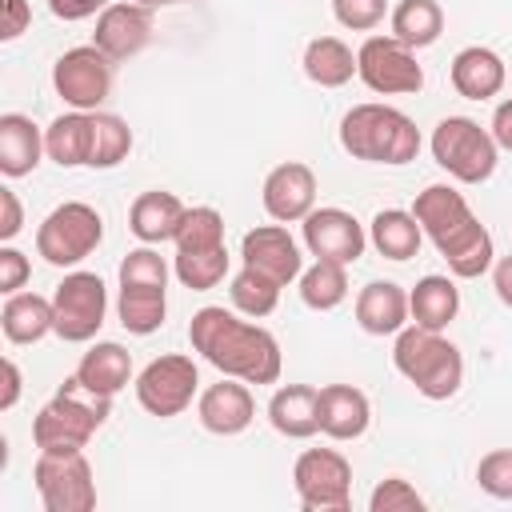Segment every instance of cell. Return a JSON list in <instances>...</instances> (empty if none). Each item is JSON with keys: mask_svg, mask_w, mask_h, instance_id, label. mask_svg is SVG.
Returning a JSON list of instances; mask_svg holds the SVG:
<instances>
[{"mask_svg": "<svg viewBox=\"0 0 512 512\" xmlns=\"http://www.w3.org/2000/svg\"><path fill=\"white\" fill-rule=\"evenodd\" d=\"M28 276H32L28 256H24V252H16L12 244H4V248H0V292H4V296L20 292Z\"/></svg>", "mask_w": 512, "mask_h": 512, "instance_id": "cell-42", "label": "cell"}, {"mask_svg": "<svg viewBox=\"0 0 512 512\" xmlns=\"http://www.w3.org/2000/svg\"><path fill=\"white\" fill-rule=\"evenodd\" d=\"M408 292L396 280H372L356 296V324L368 336H396L408 324Z\"/></svg>", "mask_w": 512, "mask_h": 512, "instance_id": "cell-20", "label": "cell"}, {"mask_svg": "<svg viewBox=\"0 0 512 512\" xmlns=\"http://www.w3.org/2000/svg\"><path fill=\"white\" fill-rule=\"evenodd\" d=\"M416 224L448 260V272L460 280H476L496 264L492 232L472 216L468 200L448 184H428L412 204Z\"/></svg>", "mask_w": 512, "mask_h": 512, "instance_id": "cell-2", "label": "cell"}, {"mask_svg": "<svg viewBox=\"0 0 512 512\" xmlns=\"http://www.w3.org/2000/svg\"><path fill=\"white\" fill-rule=\"evenodd\" d=\"M504 80H508L504 60L492 48H484V44L460 48L452 56V88L464 100H492V96H500Z\"/></svg>", "mask_w": 512, "mask_h": 512, "instance_id": "cell-22", "label": "cell"}, {"mask_svg": "<svg viewBox=\"0 0 512 512\" xmlns=\"http://www.w3.org/2000/svg\"><path fill=\"white\" fill-rule=\"evenodd\" d=\"M16 400H20V368H16V360H4V396H0V408L8 412V408H16Z\"/></svg>", "mask_w": 512, "mask_h": 512, "instance_id": "cell-48", "label": "cell"}, {"mask_svg": "<svg viewBox=\"0 0 512 512\" xmlns=\"http://www.w3.org/2000/svg\"><path fill=\"white\" fill-rule=\"evenodd\" d=\"M112 0H48V12L64 24H76V20H88V16H100Z\"/></svg>", "mask_w": 512, "mask_h": 512, "instance_id": "cell-43", "label": "cell"}, {"mask_svg": "<svg viewBox=\"0 0 512 512\" xmlns=\"http://www.w3.org/2000/svg\"><path fill=\"white\" fill-rule=\"evenodd\" d=\"M384 12H388V0H332V16L348 32H372L384 20Z\"/></svg>", "mask_w": 512, "mask_h": 512, "instance_id": "cell-41", "label": "cell"}, {"mask_svg": "<svg viewBox=\"0 0 512 512\" xmlns=\"http://www.w3.org/2000/svg\"><path fill=\"white\" fill-rule=\"evenodd\" d=\"M24 228V208H20V196L12 188H0V240L8 244L16 232Z\"/></svg>", "mask_w": 512, "mask_h": 512, "instance_id": "cell-44", "label": "cell"}, {"mask_svg": "<svg viewBox=\"0 0 512 512\" xmlns=\"http://www.w3.org/2000/svg\"><path fill=\"white\" fill-rule=\"evenodd\" d=\"M492 288H496L500 304L512 308V256H500V260L492 264Z\"/></svg>", "mask_w": 512, "mask_h": 512, "instance_id": "cell-47", "label": "cell"}, {"mask_svg": "<svg viewBox=\"0 0 512 512\" xmlns=\"http://www.w3.org/2000/svg\"><path fill=\"white\" fill-rule=\"evenodd\" d=\"M240 256H244L248 268L272 276L276 284H292L304 272V252H300V244L292 240V232L284 224H256V228H248L244 240H240Z\"/></svg>", "mask_w": 512, "mask_h": 512, "instance_id": "cell-17", "label": "cell"}, {"mask_svg": "<svg viewBox=\"0 0 512 512\" xmlns=\"http://www.w3.org/2000/svg\"><path fill=\"white\" fill-rule=\"evenodd\" d=\"M168 260L156 252V244L132 248L120 260V284H140V288H168Z\"/></svg>", "mask_w": 512, "mask_h": 512, "instance_id": "cell-38", "label": "cell"}, {"mask_svg": "<svg viewBox=\"0 0 512 512\" xmlns=\"http://www.w3.org/2000/svg\"><path fill=\"white\" fill-rule=\"evenodd\" d=\"M372 512H424V496L404 480V476H388L372 488L368 496Z\"/></svg>", "mask_w": 512, "mask_h": 512, "instance_id": "cell-39", "label": "cell"}, {"mask_svg": "<svg viewBox=\"0 0 512 512\" xmlns=\"http://www.w3.org/2000/svg\"><path fill=\"white\" fill-rule=\"evenodd\" d=\"M304 76L320 88H344L356 76V52L340 36H316L304 48Z\"/></svg>", "mask_w": 512, "mask_h": 512, "instance_id": "cell-30", "label": "cell"}, {"mask_svg": "<svg viewBox=\"0 0 512 512\" xmlns=\"http://www.w3.org/2000/svg\"><path fill=\"white\" fill-rule=\"evenodd\" d=\"M368 240L372 248L384 256V260H412L420 252V240H424V228L416 224L412 212L404 208H380L368 224Z\"/></svg>", "mask_w": 512, "mask_h": 512, "instance_id": "cell-29", "label": "cell"}, {"mask_svg": "<svg viewBox=\"0 0 512 512\" xmlns=\"http://www.w3.org/2000/svg\"><path fill=\"white\" fill-rule=\"evenodd\" d=\"M280 288H284V284H276L272 276H264V272H256V268L244 264V268L232 276L228 296H232V308H236L240 316L260 320V316L276 312V304H280Z\"/></svg>", "mask_w": 512, "mask_h": 512, "instance_id": "cell-34", "label": "cell"}, {"mask_svg": "<svg viewBox=\"0 0 512 512\" xmlns=\"http://www.w3.org/2000/svg\"><path fill=\"white\" fill-rule=\"evenodd\" d=\"M0 328L8 336V344H36L48 332H56V312H52V296L40 292H12L0 308Z\"/></svg>", "mask_w": 512, "mask_h": 512, "instance_id": "cell-26", "label": "cell"}, {"mask_svg": "<svg viewBox=\"0 0 512 512\" xmlns=\"http://www.w3.org/2000/svg\"><path fill=\"white\" fill-rule=\"evenodd\" d=\"M348 296V264L340 260H316L300 272V300L312 312H332Z\"/></svg>", "mask_w": 512, "mask_h": 512, "instance_id": "cell-33", "label": "cell"}, {"mask_svg": "<svg viewBox=\"0 0 512 512\" xmlns=\"http://www.w3.org/2000/svg\"><path fill=\"white\" fill-rule=\"evenodd\" d=\"M260 200L276 224H296L316 208V172L304 160H284L264 176Z\"/></svg>", "mask_w": 512, "mask_h": 512, "instance_id": "cell-16", "label": "cell"}, {"mask_svg": "<svg viewBox=\"0 0 512 512\" xmlns=\"http://www.w3.org/2000/svg\"><path fill=\"white\" fill-rule=\"evenodd\" d=\"M492 140L504 148V152H512V96L508 100H500L496 104V112H492Z\"/></svg>", "mask_w": 512, "mask_h": 512, "instance_id": "cell-46", "label": "cell"}, {"mask_svg": "<svg viewBox=\"0 0 512 512\" xmlns=\"http://www.w3.org/2000/svg\"><path fill=\"white\" fill-rule=\"evenodd\" d=\"M392 364L428 400H448L464 384V356H460V348L444 332H432V328H420V324H404L396 332Z\"/></svg>", "mask_w": 512, "mask_h": 512, "instance_id": "cell-4", "label": "cell"}, {"mask_svg": "<svg viewBox=\"0 0 512 512\" xmlns=\"http://www.w3.org/2000/svg\"><path fill=\"white\" fill-rule=\"evenodd\" d=\"M176 252H208V248H224V216L208 204H196L184 212L180 228H176Z\"/></svg>", "mask_w": 512, "mask_h": 512, "instance_id": "cell-36", "label": "cell"}, {"mask_svg": "<svg viewBox=\"0 0 512 512\" xmlns=\"http://www.w3.org/2000/svg\"><path fill=\"white\" fill-rule=\"evenodd\" d=\"M300 232H304V248L316 256V260H340V264H356L368 248V232L364 224L344 212V208H312L304 220H300Z\"/></svg>", "mask_w": 512, "mask_h": 512, "instance_id": "cell-14", "label": "cell"}, {"mask_svg": "<svg viewBox=\"0 0 512 512\" xmlns=\"http://www.w3.org/2000/svg\"><path fill=\"white\" fill-rule=\"evenodd\" d=\"M112 400L88 392L76 376L60 384V392L36 412L32 420V440L40 452H84L96 428L108 420Z\"/></svg>", "mask_w": 512, "mask_h": 512, "instance_id": "cell-5", "label": "cell"}, {"mask_svg": "<svg viewBox=\"0 0 512 512\" xmlns=\"http://www.w3.org/2000/svg\"><path fill=\"white\" fill-rule=\"evenodd\" d=\"M88 392H96V396H116L120 388H128V380H132V352L124 348V344H116V340H100V344H92L84 356H80V364H76V372H72Z\"/></svg>", "mask_w": 512, "mask_h": 512, "instance_id": "cell-24", "label": "cell"}, {"mask_svg": "<svg viewBox=\"0 0 512 512\" xmlns=\"http://www.w3.org/2000/svg\"><path fill=\"white\" fill-rule=\"evenodd\" d=\"M136 4H148V8H164V4H180V0H136Z\"/></svg>", "mask_w": 512, "mask_h": 512, "instance_id": "cell-49", "label": "cell"}, {"mask_svg": "<svg viewBox=\"0 0 512 512\" xmlns=\"http://www.w3.org/2000/svg\"><path fill=\"white\" fill-rule=\"evenodd\" d=\"M428 148H432V160L460 184H484L500 160V144L472 116H444L432 128Z\"/></svg>", "mask_w": 512, "mask_h": 512, "instance_id": "cell-6", "label": "cell"}, {"mask_svg": "<svg viewBox=\"0 0 512 512\" xmlns=\"http://www.w3.org/2000/svg\"><path fill=\"white\" fill-rule=\"evenodd\" d=\"M200 388V372H196V360L192 356H180V352H168V356H156L140 368L136 376V400L148 416H180L192 396Z\"/></svg>", "mask_w": 512, "mask_h": 512, "instance_id": "cell-12", "label": "cell"}, {"mask_svg": "<svg viewBox=\"0 0 512 512\" xmlns=\"http://www.w3.org/2000/svg\"><path fill=\"white\" fill-rule=\"evenodd\" d=\"M188 340L220 376H236L244 384H276L280 380L284 356H280L276 336L252 320H240L236 312H228L220 304H208L192 316Z\"/></svg>", "mask_w": 512, "mask_h": 512, "instance_id": "cell-1", "label": "cell"}, {"mask_svg": "<svg viewBox=\"0 0 512 512\" xmlns=\"http://www.w3.org/2000/svg\"><path fill=\"white\" fill-rule=\"evenodd\" d=\"M460 312V288L452 284V276H424L416 280V288L408 292V316L412 324L420 328H432V332H444Z\"/></svg>", "mask_w": 512, "mask_h": 512, "instance_id": "cell-27", "label": "cell"}, {"mask_svg": "<svg viewBox=\"0 0 512 512\" xmlns=\"http://www.w3.org/2000/svg\"><path fill=\"white\" fill-rule=\"evenodd\" d=\"M112 64L96 44L68 48L52 64V88L56 96L76 112H100V104L112 96Z\"/></svg>", "mask_w": 512, "mask_h": 512, "instance_id": "cell-11", "label": "cell"}, {"mask_svg": "<svg viewBox=\"0 0 512 512\" xmlns=\"http://www.w3.org/2000/svg\"><path fill=\"white\" fill-rule=\"evenodd\" d=\"M476 484L496 500H512V448H496V452L480 456Z\"/></svg>", "mask_w": 512, "mask_h": 512, "instance_id": "cell-40", "label": "cell"}, {"mask_svg": "<svg viewBox=\"0 0 512 512\" xmlns=\"http://www.w3.org/2000/svg\"><path fill=\"white\" fill-rule=\"evenodd\" d=\"M132 152V128L112 112H92V152L88 168H116Z\"/></svg>", "mask_w": 512, "mask_h": 512, "instance_id": "cell-35", "label": "cell"}, {"mask_svg": "<svg viewBox=\"0 0 512 512\" xmlns=\"http://www.w3.org/2000/svg\"><path fill=\"white\" fill-rule=\"evenodd\" d=\"M116 316H120L124 332H132V336H152V332L164 324V316H168V292H164V288L120 284Z\"/></svg>", "mask_w": 512, "mask_h": 512, "instance_id": "cell-32", "label": "cell"}, {"mask_svg": "<svg viewBox=\"0 0 512 512\" xmlns=\"http://www.w3.org/2000/svg\"><path fill=\"white\" fill-rule=\"evenodd\" d=\"M356 76L380 96H416L424 88V68L416 52L396 36H368L356 48Z\"/></svg>", "mask_w": 512, "mask_h": 512, "instance_id": "cell-10", "label": "cell"}, {"mask_svg": "<svg viewBox=\"0 0 512 512\" xmlns=\"http://www.w3.org/2000/svg\"><path fill=\"white\" fill-rule=\"evenodd\" d=\"M316 416H320V432L324 436H332V440H360L368 432L372 404L352 384H324L320 388Z\"/></svg>", "mask_w": 512, "mask_h": 512, "instance_id": "cell-19", "label": "cell"}, {"mask_svg": "<svg viewBox=\"0 0 512 512\" xmlns=\"http://www.w3.org/2000/svg\"><path fill=\"white\" fill-rule=\"evenodd\" d=\"M32 480L48 512H92L96 508V480H92V464L84 452H40Z\"/></svg>", "mask_w": 512, "mask_h": 512, "instance_id": "cell-9", "label": "cell"}, {"mask_svg": "<svg viewBox=\"0 0 512 512\" xmlns=\"http://www.w3.org/2000/svg\"><path fill=\"white\" fill-rule=\"evenodd\" d=\"M0 8H4L0 40H16L20 32H28V24H32V8H28V0H0Z\"/></svg>", "mask_w": 512, "mask_h": 512, "instance_id": "cell-45", "label": "cell"}, {"mask_svg": "<svg viewBox=\"0 0 512 512\" xmlns=\"http://www.w3.org/2000/svg\"><path fill=\"white\" fill-rule=\"evenodd\" d=\"M44 152L60 168L88 164V152H92V112H76V108L72 112H60L44 128Z\"/></svg>", "mask_w": 512, "mask_h": 512, "instance_id": "cell-28", "label": "cell"}, {"mask_svg": "<svg viewBox=\"0 0 512 512\" xmlns=\"http://www.w3.org/2000/svg\"><path fill=\"white\" fill-rule=\"evenodd\" d=\"M104 240V220L92 204L84 200H64L60 208H52L44 216V224L36 228V252L52 264V268H72L84 256H92Z\"/></svg>", "mask_w": 512, "mask_h": 512, "instance_id": "cell-7", "label": "cell"}, {"mask_svg": "<svg viewBox=\"0 0 512 512\" xmlns=\"http://www.w3.org/2000/svg\"><path fill=\"white\" fill-rule=\"evenodd\" d=\"M340 148L368 164H412L420 156V128L392 104H356L340 120Z\"/></svg>", "mask_w": 512, "mask_h": 512, "instance_id": "cell-3", "label": "cell"}, {"mask_svg": "<svg viewBox=\"0 0 512 512\" xmlns=\"http://www.w3.org/2000/svg\"><path fill=\"white\" fill-rule=\"evenodd\" d=\"M196 416H200V424L212 436H240L252 424V416H256V400H252V392H248L244 380L224 376L220 384H208L200 392Z\"/></svg>", "mask_w": 512, "mask_h": 512, "instance_id": "cell-18", "label": "cell"}, {"mask_svg": "<svg viewBox=\"0 0 512 512\" xmlns=\"http://www.w3.org/2000/svg\"><path fill=\"white\" fill-rule=\"evenodd\" d=\"M388 24H392V36L416 52V48H428V44L440 40V32H444V8H440V0H400L392 8Z\"/></svg>", "mask_w": 512, "mask_h": 512, "instance_id": "cell-31", "label": "cell"}, {"mask_svg": "<svg viewBox=\"0 0 512 512\" xmlns=\"http://www.w3.org/2000/svg\"><path fill=\"white\" fill-rule=\"evenodd\" d=\"M172 272L184 288L208 292L228 276V248H208V252H176Z\"/></svg>", "mask_w": 512, "mask_h": 512, "instance_id": "cell-37", "label": "cell"}, {"mask_svg": "<svg viewBox=\"0 0 512 512\" xmlns=\"http://www.w3.org/2000/svg\"><path fill=\"white\" fill-rule=\"evenodd\" d=\"M40 156L48 152H44V132L36 128V120L24 112H4L0 116V172L8 180H20L40 164Z\"/></svg>", "mask_w": 512, "mask_h": 512, "instance_id": "cell-23", "label": "cell"}, {"mask_svg": "<svg viewBox=\"0 0 512 512\" xmlns=\"http://www.w3.org/2000/svg\"><path fill=\"white\" fill-rule=\"evenodd\" d=\"M316 404H320V388L312 384H280L268 400V420L280 436L288 440H308L320 432V416H316Z\"/></svg>", "mask_w": 512, "mask_h": 512, "instance_id": "cell-25", "label": "cell"}, {"mask_svg": "<svg viewBox=\"0 0 512 512\" xmlns=\"http://www.w3.org/2000/svg\"><path fill=\"white\" fill-rule=\"evenodd\" d=\"M184 200L176 192H164V188H152V192H140L128 208V228L140 244H164V240H176V228L184 220Z\"/></svg>", "mask_w": 512, "mask_h": 512, "instance_id": "cell-21", "label": "cell"}, {"mask_svg": "<svg viewBox=\"0 0 512 512\" xmlns=\"http://www.w3.org/2000/svg\"><path fill=\"white\" fill-rule=\"evenodd\" d=\"M56 336L68 344H84L100 332L108 312V288L96 272H68L52 292Z\"/></svg>", "mask_w": 512, "mask_h": 512, "instance_id": "cell-13", "label": "cell"}, {"mask_svg": "<svg viewBox=\"0 0 512 512\" xmlns=\"http://www.w3.org/2000/svg\"><path fill=\"white\" fill-rule=\"evenodd\" d=\"M292 484L308 512H344L352 500V464L336 448H304L292 464Z\"/></svg>", "mask_w": 512, "mask_h": 512, "instance_id": "cell-8", "label": "cell"}, {"mask_svg": "<svg viewBox=\"0 0 512 512\" xmlns=\"http://www.w3.org/2000/svg\"><path fill=\"white\" fill-rule=\"evenodd\" d=\"M152 40V8L136 4V0H112L100 16H96V32L92 44L108 56V60H132L148 48Z\"/></svg>", "mask_w": 512, "mask_h": 512, "instance_id": "cell-15", "label": "cell"}]
</instances>
